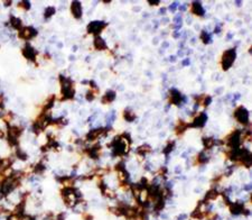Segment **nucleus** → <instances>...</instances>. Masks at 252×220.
I'll return each mask as SVG.
<instances>
[{
    "label": "nucleus",
    "instance_id": "1",
    "mask_svg": "<svg viewBox=\"0 0 252 220\" xmlns=\"http://www.w3.org/2000/svg\"><path fill=\"white\" fill-rule=\"evenodd\" d=\"M60 92H62V99L63 101H66V100H71L74 98L75 95V89L73 87V81L64 76V75H60Z\"/></svg>",
    "mask_w": 252,
    "mask_h": 220
},
{
    "label": "nucleus",
    "instance_id": "2",
    "mask_svg": "<svg viewBox=\"0 0 252 220\" xmlns=\"http://www.w3.org/2000/svg\"><path fill=\"white\" fill-rule=\"evenodd\" d=\"M235 57H236V53H235V50H234V48L225 51V52L223 53V55H222V61H221L222 69H223L224 71H228L232 65H233Z\"/></svg>",
    "mask_w": 252,
    "mask_h": 220
},
{
    "label": "nucleus",
    "instance_id": "3",
    "mask_svg": "<svg viewBox=\"0 0 252 220\" xmlns=\"http://www.w3.org/2000/svg\"><path fill=\"white\" fill-rule=\"evenodd\" d=\"M108 26V24L105 21H101V20H94L91 21L90 24L88 25V28L86 31L89 34H92V35H95V36H99L101 31H103L105 27Z\"/></svg>",
    "mask_w": 252,
    "mask_h": 220
},
{
    "label": "nucleus",
    "instance_id": "4",
    "mask_svg": "<svg viewBox=\"0 0 252 220\" xmlns=\"http://www.w3.org/2000/svg\"><path fill=\"white\" fill-rule=\"evenodd\" d=\"M242 140V133L240 130L233 131L231 135H229L226 138V144L231 147V149H236L239 148Z\"/></svg>",
    "mask_w": 252,
    "mask_h": 220
},
{
    "label": "nucleus",
    "instance_id": "5",
    "mask_svg": "<svg viewBox=\"0 0 252 220\" xmlns=\"http://www.w3.org/2000/svg\"><path fill=\"white\" fill-rule=\"evenodd\" d=\"M37 34H38L37 29H35L31 26H28V27H22L18 31V37H19L20 40H24V41H30L34 37H36Z\"/></svg>",
    "mask_w": 252,
    "mask_h": 220
},
{
    "label": "nucleus",
    "instance_id": "6",
    "mask_svg": "<svg viewBox=\"0 0 252 220\" xmlns=\"http://www.w3.org/2000/svg\"><path fill=\"white\" fill-rule=\"evenodd\" d=\"M234 118L240 123V124H243V125H248L249 123V111L244 108V107H238L234 111Z\"/></svg>",
    "mask_w": 252,
    "mask_h": 220
},
{
    "label": "nucleus",
    "instance_id": "7",
    "mask_svg": "<svg viewBox=\"0 0 252 220\" xmlns=\"http://www.w3.org/2000/svg\"><path fill=\"white\" fill-rule=\"evenodd\" d=\"M108 130H109V128H102V127H101V128H96V129H92L90 133L86 135V140H89V142L95 140V139H98L99 137L107 135V134H108Z\"/></svg>",
    "mask_w": 252,
    "mask_h": 220
},
{
    "label": "nucleus",
    "instance_id": "8",
    "mask_svg": "<svg viewBox=\"0 0 252 220\" xmlns=\"http://www.w3.org/2000/svg\"><path fill=\"white\" fill-rule=\"evenodd\" d=\"M21 51H22V55H24L25 59H27V60H29V61H33V62L36 61L37 51H35V48L30 45L29 43H27V44L25 45V47H24Z\"/></svg>",
    "mask_w": 252,
    "mask_h": 220
},
{
    "label": "nucleus",
    "instance_id": "9",
    "mask_svg": "<svg viewBox=\"0 0 252 220\" xmlns=\"http://www.w3.org/2000/svg\"><path fill=\"white\" fill-rule=\"evenodd\" d=\"M71 12L73 15V17L75 19H81L82 15H83V10H82V5L80 1H73L71 3Z\"/></svg>",
    "mask_w": 252,
    "mask_h": 220
},
{
    "label": "nucleus",
    "instance_id": "10",
    "mask_svg": "<svg viewBox=\"0 0 252 220\" xmlns=\"http://www.w3.org/2000/svg\"><path fill=\"white\" fill-rule=\"evenodd\" d=\"M170 95H169V102L171 105L175 106H179L181 104V100H183V95L181 94V92L176 89H171L170 90Z\"/></svg>",
    "mask_w": 252,
    "mask_h": 220
},
{
    "label": "nucleus",
    "instance_id": "11",
    "mask_svg": "<svg viewBox=\"0 0 252 220\" xmlns=\"http://www.w3.org/2000/svg\"><path fill=\"white\" fill-rule=\"evenodd\" d=\"M206 121H207V116H206V114L201 112L200 115L194 119V121H193V124H192L191 126L192 127H195V128H202V127H204Z\"/></svg>",
    "mask_w": 252,
    "mask_h": 220
},
{
    "label": "nucleus",
    "instance_id": "12",
    "mask_svg": "<svg viewBox=\"0 0 252 220\" xmlns=\"http://www.w3.org/2000/svg\"><path fill=\"white\" fill-rule=\"evenodd\" d=\"M93 46L96 51H104L108 48V45L105 41L101 37V36H95L94 37V41H93Z\"/></svg>",
    "mask_w": 252,
    "mask_h": 220
},
{
    "label": "nucleus",
    "instance_id": "13",
    "mask_svg": "<svg viewBox=\"0 0 252 220\" xmlns=\"http://www.w3.org/2000/svg\"><path fill=\"white\" fill-rule=\"evenodd\" d=\"M115 97H117V93H115L114 91H112V90H109V91H107L105 94L102 97L101 102H102L103 105L111 104V102H113V101L115 100Z\"/></svg>",
    "mask_w": 252,
    "mask_h": 220
},
{
    "label": "nucleus",
    "instance_id": "14",
    "mask_svg": "<svg viewBox=\"0 0 252 220\" xmlns=\"http://www.w3.org/2000/svg\"><path fill=\"white\" fill-rule=\"evenodd\" d=\"M191 11H192V14H194V15H196V16H203V15L205 14V10H204V8L202 7L201 2H197V1H194V2L192 3Z\"/></svg>",
    "mask_w": 252,
    "mask_h": 220
},
{
    "label": "nucleus",
    "instance_id": "15",
    "mask_svg": "<svg viewBox=\"0 0 252 220\" xmlns=\"http://www.w3.org/2000/svg\"><path fill=\"white\" fill-rule=\"evenodd\" d=\"M22 134V129L18 126H8V136L17 138Z\"/></svg>",
    "mask_w": 252,
    "mask_h": 220
},
{
    "label": "nucleus",
    "instance_id": "16",
    "mask_svg": "<svg viewBox=\"0 0 252 220\" xmlns=\"http://www.w3.org/2000/svg\"><path fill=\"white\" fill-rule=\"evenodd\" d=\"M100 151H101V146L99 144H96V145H94L93 147L89 148L86 152H88L89 156H90L92 159H98V158H99V154H100Z\"/></svg>",
    "mask_w": 252,
    "mask_h": 220
},
{
    "label": "nucleus",
    "instance_id": "17",
    "mask_svg": "<svg viewBox=\"0 0 252 220\" xmlns=\"http://www.w3.org/2000/svg\"><path fill=\"white\" fill-rule=\"evenodd\" d=\"M10 25L14 29H17V31H20L22 28V22H21V19L18 18V17H15V16H10L9 18Z\"/></svg>",
    "mask_w": 252,
    "mask_h": 220
},
{
    "label": "nucleus",
    "instance_id": "18",
    "mask_svg": "<svg viewBox=\"0 0 252 220\" xmlns=\"http://www.w3.org/2000/svg\"><path fill=\"white\" fill-rule=\"evenodd\" d=\"M230 211L233 215H240L243 211V202H235L230 204Z\"/></svg>",
    "mask_w": 252,
    "mask_h": 220
},
{
    "label": "nucleus",
    "instance_id": "19",
    "mask_svg": "<svg viewBox=\"0 0 252 220\" xmlns=\"http://www.w3.org/2000/svg\"><path fill=\"white\" fill-rule=\"evenodd\" d=\"M187 127H188V124H186V123H184L183 120H179L178 121V124H177V127H176V134L177 135H181L186 129H187Z\"/></svg>",
    "mask_w": 252,
    "mask_h": 220
},
{
    "label": "nucleus",
    "instance_id": "20",
    "mask_svg": "<svg viewBox=\"0 0 252 220\" xmlns=\"http://www.w3.org/2000/svg\"><path fill=\"white\" fill-rule=\"evenodd\" d=\"M123 118H124L127 121L131 123V121H133V120L136 119V115H134V112H133L132 110L126 109V110L123 111Z\"/></svg>",
    "mask_w": 252,
    "mask_h": 220
},
{
    "label": "nucleus",
    "instance_id": "21",
    "mask_svg": "<svg viewBox=\"0 0 252 220\" xmlns=\"http://www.w3.org/2000/svg\"><path fill=\"white\" fill-rule=\"evenodd\" d=\"M217 197H219V192H217L215 189H212V190H210V191L206 193L205 200H206V201H209V200H215Z\"/></svg>",
    "mask_w": 252,
    "mask_h": 220
},
{
    "label": "nucleus",
    "instance_id": "22",
    "mask_svg": "<svg viewBox=\"0 0 252 220\" xmlns=\"http://www.w3.org/2000/svg\"><path fill=\"white\" fill-rule=\"evenodd\" d=\"M55 11H56V9H55L54 7H52V6L47 7V8L45 9V11H44V17H45L46 19H48L53 15H55Z\"/></svg>",
    "mask_w": 252,
    "mask_h": 220
},
{
    "label": "nucleus",
    "instance_id": "23",
    "mask_svg": "<svg viewBox=\"0 0 252 220\" xmlns=\"http://www.w3.org/2000/svg\"><path fill=\"white\" fill-rule=\"evenodd\" d=\"M16 156L18 157L19 159H21V161H26V159L28 158L27 153H26V152H24L21 148H17V149H16Z\"/></svg>",
    "mask_w": 252,
    "mask_h": 220
},
{
    "label": "nucleus",
    "instance_id": "24",
    "mask_svg": "<svg viewBox=\"0 0 252 220\" xmlns=\"http://www.w3.org/2000/svg\"><path fill=\"white\" fill-rule=\"evenodd\" d=\"M45 164L43 163V162H39V163H37L36 165H35V168H34V172L36 173V174H41L44 171H45Z\"/></svg>",
    "mask_w": 252,
    "mask_h": 220
},
{
    "label": "nucleus",
    "instance_id": "25",
    "mask_svg": "<svg viewBox=\"0 0 252 220\" xmlns=\"http://www.w3.org/2000/svg\"><path fill=\"white\" fill-rule=\"evenodd\" d=\"M151 151V147L149 145H142V146L138 147V153L142 155V156H145L147 153H149Z\"/></svg>",
    "mask_w": 252,
    "mask_h": 220
},
{
    "label": "nucleus",
    "instance_id": "26",
    "mask_svg": "<svg viewBox=\"0 0 252 220\" xmlns=\"http://www.w3.org/2000/svg\"><path fill=\"white\" fill-rule=\"evenodd\" d=\"M201 40L202 42L204 43V44H209V43L211 42V36L209 35V33L205 31H203L201 33Z\"/></svg>",
    "mask_w": 252,
    "mask_h": 220
},
{
    "label": "nucleus",
    "instance_id": "27",
    "mask_svg": "<svg viewBox=\"0 0 252 220\" xmlns=\"http://www.w3.org/2000/svg\"><path fill=\"white\" fill-rule=\"evenodd\" d=\"M203 144L206 148H212L215 144V140L213 138H203Z\"/></svg>",
    "mask_w": 252,
    "mask_h": 220
},
{
    "label": "nucleus",
    "instance_id": "28",
    "mask_svg": "<svg viewBox=\"0 0 252 220\" xmlns=\"http://www.w3.org/2000/svg\"><path fill=\"white\" fill-rule=\"evenodd\" d=\"M207 161H209V158L205 155L204 152H201V153L197 155V163H198V164H204V163H206Z\"/></svg>",
    "mask_w": 252,
    "mask_h": 220
},
{
    "label": "nucleus",
    "instance_id": "29",
    "mask_svg": "<svg viewBox=\"0 0 252 220\" xmlns=\"http://www.w3.org/2000/svg\"><path fill=\"white\" fill-rule=\"evenodd\" d=\"M174 147H175V142H169V143H168V145L165 147V149H164V154L168 155L171 151L174 149Z\"/></svg>",
    "mask_w": 252,
    "mask_h": 220
},
{
    "label": "nucleus",
    "instance_id": "30",
    "mask_svg": "<svg viewBox=\"0 0 252 220\" xmlns=\"http://www.w3.org/2000/svg\"><path fill=\"white\" fill-rule=\"evenodd\" d=\"M18 7L19 8H24L25 10H29L30 2L29 1H20V2H18Z\"/></svg>",
    "mask_w": 252,
    "mask_h": 220
},
{
    "label": "nucleus",
    "instance_id": "31",
    "mask_svg": "<svg viewBox=\"0 0 252 220\" xmlns=\"http://www.w3.org/2000/svg\"><path fill=\"white\" fill-rule=\"evenodd\" d=\"M85 98H86V100L88 101H93L94 99H95V91H93V90H90V91H88L86 92V95H85Z\"/></svg>",
    "mask_w": 252,
    "mask_h": 220
},
{
    "label": "nucleus",
    "instance_id": "32",
    "mask_svg": "<svg viewBox=\"0 0 252 220\" xmlns=\"http://www.w3.org/2000/svg\"><path fill=\"white\" fill-rule=\"evenodd\" d=\"M211 102H212V98H211V97H210V95H205V97H204V99H203V102H202V104L205 106V107H207V106L210 105Z\"/></svg>",
    "mask_w": 252,
    "mask_h": 220
},
{
    "label": "nucleus",
    "instance_id": "33",
    "mask_svg": "<svg viewBox=\"0 0 252 220\" xmlns=\"http://www.w3.org/2000/svg\"><path fill=\"white\" fill-rule=\"evenodd\" d=\"M6 220H20V217L19 216H17L16 213L12 212V213H10L9 216L6 218Z\"/></svg>",
    "mask_w": 252,
    "mask_h": 220
},
{
    "label": "nucleus",
    "instance_id": "34",
    "mask_svg": "<svg viewBox=\"0 0 252 220\" xmlns=\"http://www.w3.org/2000/svg\"><path fill=\"white\" fill-rule=\"evenodd\" d=\"M82 218H83V220H93V216H91L88 212H84L82 215Z\"/></svg>",
    "mask_w": 252,
    "mask_h": 220
},
{
    "label": "nucleus",
    "instance_id": "35",
    "mask_svg": "<svg viewBox=\"0 0 252 220\" xmlns=\"http://www.w3.org/2000/svg\"><path fill=\"white\" fill-rule=\"evenodd\" d=\"M176 8H177V2H174V3H171L170 7H169V10L171 12H174V11L176 10Z\"/></svg>",
    "mask_w": 252,
    "mask_h": 220
},
{
    "label": "nucleus",
    "instance_id": "36",
    "mask_svg": "<svg viewBox=\"0 0 252 220\" xmlns=\"http://www.w3.org/2000/svg\"><path fill=\"white\" fill-rule=\"evenodd\" d=\"M149 2V5H159L160 3V1H148Z\"/></svg>",
    "mask_w": 252,
    "mask_h": 220
},
{
    "label": "nucleus",
    "instance_id": "37",
    "mask_svg": "<svg viewBox=\"0 0 252 220\" xmlns=\"http://www.w3.org/2000/svg\"><path fill=\"white\" fill-rule=\"evenodd\" d=\"M187 218V216L186 215H181V216H179L178 217V220H184V219H186Z\"/></svg>",
    "mask_w": 252,
    "mask_h": 220
},
{
    "label": "nucleus",
    "instance_id": "38",
    "mask_svg": "<svg viewBox=\"0 0 252 220\" xmlns=\"http://www.w3.org/2000/svg\"><path fill=\"white\" fill-rule=\"evenodd\" d=\"M190 64V60H185V61H183V65L184 66H186V65H188Z\"/></svg>",
    "mask_w": 252,
    "mask_h": 220
},
{
    "label": "nucleus",
    "instance_id": "39",
    "mask_svg": "<svg viewBox=\"0 0 252 220\" xmlns=\"http://www.w3.org/2000/svg\"><path fill=\"white\" fill-rule=\"evenodd\" d=\"M179 10H181V11H185V10H186V7H185V5H183V6H179Z\"/></svg>",
    "mask_w": 252,
    "mask_h": 220
},
{
    "label": "nucleus",
    "instance_id": "40",
    "mask_svg": "<svg viewBox=\"0 0 252 220\" xmlns=\"http://www.w3.org/2000/svg\"><path fill=\"white\" fill-rule=\"evenodd\" d=\"M244 189H245L247 191H250V189H251V187H250V184H247V185L244 187Z\"/></svg>",
    "mask_w": 252,
    "mask_h": 220
},
{
    "label": "nucleus",
    "instance_id": "41",
    "mask_svg": "<svg viewBox=\"0 0 252 220\" xmlns=\"http://www.w3.org/2000/svg\"><path fill=\"white\" fill-rule=\"evenodd\" d=\"M5 5H6V7H9L11 5V1H5Z\"/></svg>",
    "mask_w": 252,
    "mask_h": 220
},
{
    "label": "nucleus",
    "instance_id": "42",
    "mask_svg": "<svg viewBox=\"0 0 252 220\" xmlns=\"http://www.w3.org/2000/svg\"><path fill=\"white\" fill-rule=\"evenodd\" d=\"M165 12H166V9H165V8L160 9V11H159V14H162V15H165Z\"/></svg>",
    "mask_w": 252,
    "mask_h": 220
},
{
    "label": "nucleus",
    "instance_id": "43",
    "mask_svg": "<svg viewBox=\"0 0 252 220\" xmlns=\"http://www.w3.org/2000/svg\"><path fill=\"white\" fill-rule=\"evenodd\" d=\"M175 59H176L175 56H170V57H169V60H170L171 62H174V61H175Z\"/></svg>",
    "mask_w": 252,
    "mask_h": 220
},
{
    "label": "nucleus",
    "instance_id": "44",
    "mask_svg": "<svg viewBox=\"0 0 252 220\" xmlns=\"http://www.w3.org/2000/svg\"><path fill=\"white\" fill-rule=\"evenodd\" d=\"M242 2H240V1H236V5H238V6H239V7H240V5H241Z\"/></svg>",
    "mask_w": 252,
    "mask_h": 220
},
{
    "label": "nucleus",
    "instance_id": "45",
    "mask_svg": "<svg viewBox=\"0 0 252 220\" xmlns=\"http://www.w3.org/2000/svg\"><path fill=\"white\" fill-rule=\"evenodd\" d=\"M2 136H3V133H2V131H0V138H1Z\"/></svg>",
    "mask_w": 252,
    "mask_h": 220
}]
</instances>
